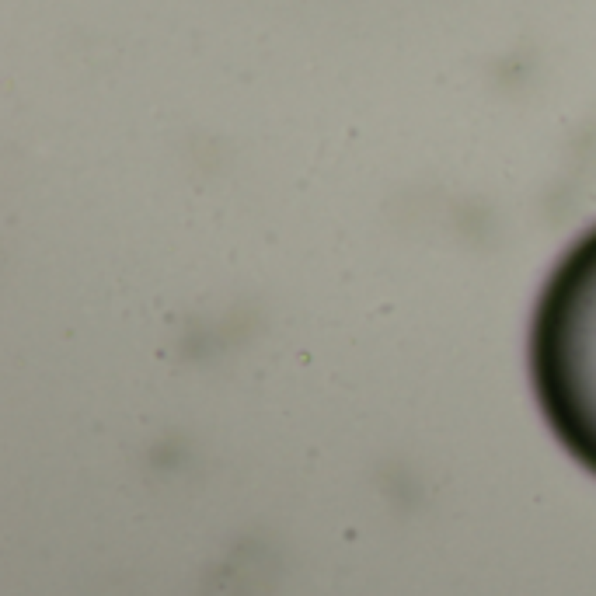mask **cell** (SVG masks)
I'll list each match as a JSON object with an SVG mask.
<instances>
[{
  "mask_svg": "<svg viewBox=\"0 0 596 596\" xmlns=\"http://www.w3.org/2000/svg\"><path fill=\"white\" fill-rule=\"evenodd\" d=\"M527 356L555 439L596 475V227L548 276L534 307Z\"/></svg>",
  "mask_w": 596,
  "mask_h": 596,
  "instance_id": "obj_1",
  "label": "cell"
}]
</instances>
